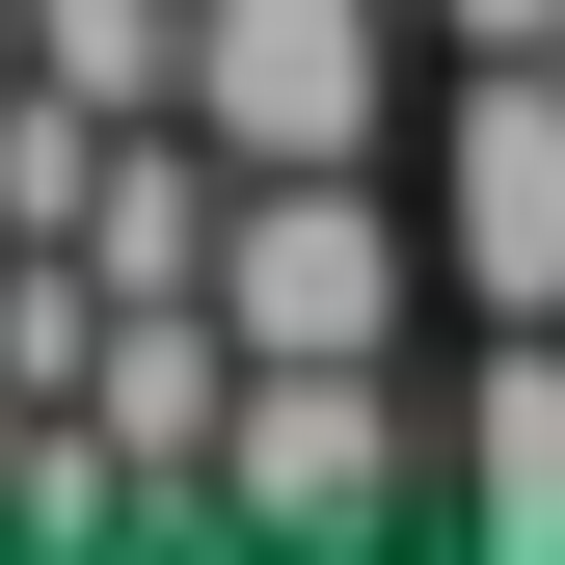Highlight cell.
Instances as JSON below:
<instances>
[{
    "label": "cell",
    "mask_w": 565,
    "mask_h": 565,
    "mask_svg": "<svg viewBox=\"0 0 565 565\" xmlns=\"http://www.w3.org/2000/svg\"><path fill=\"white\" fill-rule=\"evenodd\" d=\"M431 458H458L484 539L565 565V323H484V350H458V431H431Z\"/></svg>",
    "instance_id": "5b68a950"
},
{
    "label": "cell",
    "mask_w": 565,
    "mask_h": 565,
    "mask_svg": "<svg viewBox=\"0 0 565 565\" xmlns=\"http://www.w3.org/2000/svg\"><path fill=\"white\" fill-rule=\"evenodd\" d=\"M0 269H28V216H0Z\"/></svg>",
    "instance_id": "ba28073f"
},
{
    "label": "cell",
    "mask_w": 565,
    "mask_h": 565,
    "mask_svg": "<svg viewBox=\"0 0 565 565\" xmlns=\"http://www.w3.org/2000/svg\"><path fill=\"white\" fill-rule=\"evenodd\" d=\"M404 484H458V458L404 431L377 350H243V431H216V512L243 539H377Z\"/></svg>",
    "instance_id": "3957f363"
},
{
    "label": "cell",
    "mask_w": 565,
    "mask_h": 565,
    "mask_svg": "<svg viewBox=\"0 0 565 565\" xmlns=\"http://www.w3.org/2000/svg\"><path fill=\"white\" fill-rule=\"evenodd\" d=\"M431 269H458V243H404V216H377V162H243L216 323H243V350H377V377H404V323H431Z\"/></svg>",
    "instance_id": "6da1fadb"
},
{
    "label": "cell",
    "mask_w": 565,
    "mask_h": 565,
    "mask_svg": "<svg viewBox=\"0 0 565 565\" xmlns=\"http://www.w3.org/2000/svg\"><path fill=\"white\" fill-rule=\"evenodd\" d=\"M0 108H28V0H0Z\"/></svg>",
    "instance_id": "52a82bcc"
},
{
    "label": "cell",
    "mask_w": 565,
    "mask_h": 565,
    "mask_svg": "<svg viewBox=\"0 0 565 565\" xmlns=\"http://www.w3.org/2000/svg\"><path fill=\"white\" fill-rule=\"evenodd\" d=\"M431 0H189V135L216 162H377Z\"/></svg>",
    "instance_id": "7a4b0ae2"
},
{
    "label": "cell",
    "mask_w": 565,
    "mask_h": 565,
    "mask_svg": "<svg viewBox=\"0 0 565 565\" xmlns=\"http://www.w3.org/2000/svg\"><path fill=\"white\" fill-rule=\"evenodd\" d=\"M431 243H458V297H484V323H565V54H458Z\"/></svg>",
    "instance_id": "277c9868"
},
{
    "label": "cell",
    "mask_w": 565,
    "mask_h": 565,
    "mask_svg": "<svg viewBox=\"0 0 565 565\" xmlns=\"http://www.w3.org/2000/svg\"><path fill=\"white\" fill-rule=\"evenodd\" d=\"M431 28H458V54H565V0H431Z\"/></svg>",
    "instance_id": "8992f818"
}]
</instances>
